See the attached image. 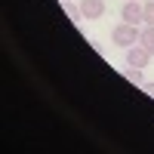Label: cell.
I'll return each instance as SVG.
<instances>
[{
    "label": "cell",
    "mask_w": 154,
    "mask_h": 154,
    "mask_svg": "<svg viewBox=\"0 0 154 154\" xmlns=\"http://www.w3.org/2000/svg\"><path fill=\"white\" fill-rule=\"evenodd\" d=\"M126 80H130V83H136V86H142V83H145L142 68H130V65H126Z\"/></svg>",
    "instance_id": "cell-7"
},
{
    "label": "cell",
    "mask_w": 154,
    "mask_h": 154,
    "mask_svg": "<svg viewBox=\"0 0 154 154\" xmlns=\"http://www.w3.org/2000/svg\"><path fill=\"white\" fill-rule=\"evenodd\" d=\"M145 25H154V0L145 3Z\"/></svg>",
    "instance_id": "cell-8"
},
{
    "label": "cell",
    "mask_w": 154,
    "mask_h": 154,
    "mask_svg": "<svg viewBox=\"0 0 154 154\" xmlns=\"http://www.w3.org/2000/svg\"><path fill=\"white\" fill-rule=\"evenodd\" d=\"M80 12L86 22H96L105 16V0H80Z\"/></svg>",
    "instance_id": "cell-4"
},
{
    "label": "cell",
    "mask_w": 154,
    "mask_h": 154,
    "mask_svg": "<svg viewBox=\"0 0 154 154\" xmlns=\"http://www.w3.org/2000/svg\"><path fill=\"white\" fill-rule=\"evenodd\" d=\"M142 89H145L148 96H154V83H151V80H145V83H142Z\"/></svg>",
    "instance_id": "cell-9"
},
{
    "label": "cell",
    "mask_w": 154,
    "mask_h": 154,
    "mask_svg": "<svg viewBox=\"0 0 154 154\" xmlns=\"http://www.w3.org/2000/svg\"><path fill=\"white\" fill-rule=\"evenodd\" d=\"M62 6H65L68 19H74V22H83V12H80V3H71V0H62Z\"/></svg>",
    "instance_id": "cell-6"
},
{
    "label": "cell",
    "mask_w": 154,
    "mask_h": 154,
    "mask_svg": "<svg viewBox=\"0 0 154 154\" xmlns=\"http://www.w3.org/2000/svg\"><path fill=\"white\" fill-rule=\"evenodd\" d=\"M120 19L130 22V25H142L145 22V6L139 3V0H126L123 9H120Z\"/></svg>",
    "instance_id": "cell-3"
},
{
    "label": "cell",
    "mask_w": 154,
    "mask_h": 154,
    "mask_svg": "<svg viewBox=\"0 0 154 154\" xmlns=\"http://www.w3.org/2000/svg\"><path fill=\"white\" fill-rule=\"evenodd\" d=\"M151 49H145L142 43H133V46H126V65H130V68H148V62H151Z\"/></svg>",
    "instance_id": "cell-2"
},
{
    "label": "cell",
    "mask_w": 154,
    "mask_h": 154,
    "mask_svg": "<svg viewBox=\"0 0 154 154\" xmlns=\"http://www.w3.org/2000/svg\"><path fill=\"white\" fill-rule=\"evenodd\" d=\"M139 25H130V22H120V25H114V31H111V40L117 43V46H133L139 43Z\"/></svg>",
    "instance_id": "cell-1"
},
{
    "label": "cell",
    "mask_w": 154,
    "mask_h": 154,
    "mask_svg": "<svg viewBox=\"0 0 154 154\" xmlns=\"http://www.w3.org/2000/svg\"><path fill=\"white\" fill-rule=\"evenodd\" d=\"M139 43H142L145 49H151V53H154V25H145V28L139 31Z\"/></svg>",
    "instance_id": "cell-5"
}]
</instances>
